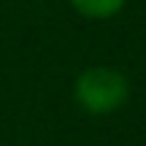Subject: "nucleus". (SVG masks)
<instances>
[{
  "instance_id": "obj_2",
  "label": "nucleus",
  "mask_w": 146,
  "mask_h": 146,
  "mask_svg": "<svg viewBox=\"0 0 146 146\" xmlns=\"http://www.w3.org/2000/svg\"><path fill=\"white\" fill-rule=\"evenodd\" d=\"M68 3L78 16L103 22V19H114L116 14H122L127 0H68Z\"/></svg>"
},
{
  "instance_id": "obj_1",
  "label": "nucleus",
  "mask_w": 146,
  "mask_h": 146,
  "mask_svg": "<svg viewBox=\"0 0 146 146\" xmlns=\"http://www.w3.org/2000/svg\"><path fill=\"white\" fill-rule=\"evenodd\" d=\"M73 100L92 116H108L130 100V81L111 65L84 68L73 81Z\"/></svg>"
}]
</instances>
